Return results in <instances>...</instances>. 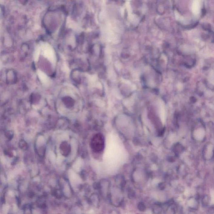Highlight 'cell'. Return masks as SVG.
<instances>
[{"label":"cell","instance_id":"1","mask_svg":"<svg viewBox=\"0 0 214 214\" xmlns=\"http://www.w3.org/2000/svg\"><path fill=\"white\" fill-rule=\"evenodd\" d=\"M104 146V140L101 134H96L91 140V147L92 150L96 153L102 152Z\"/></svg>","mask_w":214,"mask_h":214},{"label":"cell","instance_id":"2","mask_svg":"<svg viewBox=\"0 0 214 214\" xmlns=\"http://www.w3.org/2000/svg\"><path fill=\"white\" fill-rule=\"evenodd\" d=\"M200 10V5L199 0H194L192 5V11L195 15L199 14Z\"/></svg>","mask_w":214,"mask_h":214}]
</instances>
